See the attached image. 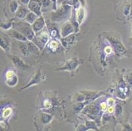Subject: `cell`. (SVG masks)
Returning <instances> with one entry per match:
<instances>
[{"mask_svg":"<svg viewBox=\"0 0 132 131\" xmlns=\"http://www.w3.org/2000/svg\"><path fill=\"white\" fill-rule=\"evenodd\" d=\"M29 9H26L24 7H22V6H20L18 9V11L16 13V15L19 19H24L26 18V15L28 14V13H29Z\"/></svg>","mask_w":132,"mask_h":131,"instance_id":"d6986e66","label":"cell"},{"mask_svg":"<svg viewBox=\"0 0 132 131\" xmlns=\"http://www.w3.org/2000/svg\"><path fill=\"white\" fill-rule=\"evenodd\" d=\"M15 19H12L10 21H8L5 23H2L1 24V28L3 29V30H9L10 29H11V27L13 26V20Z\"/></svg>","mask_w":132,"mask_h":131,"instance_id":"cb8c5ba5","label":"cell"},{"mask_svg":"<svg viewBox=\"0 0 132 131\" xmlns=\"http://www.w3.org/2000/svg\"><path fill=\"white\" fill-rule=\"evenodd\" d=\"M76 38V33L70 35V36L66 37V38H62L60 39V42L62 44V45L64 47V48L68 49L70 46L73 45L74 43Z\"/></svg>","mask_w":132,"mask_h":131,"instance_id":"2e32d148","label":"cell"},{"mask_svg":"<svg viewBox=\"0 0 132 131\" xmlns=\"http://www.w3.org/2000/svg\"><path fill=\"white\" fill-rule=\"evenodd\" d=\"M47 26L48 28V33L51 38L57 39V40H60L61 39V38H60L61 32H59V30L55 22H48L47 24Z\"/></svg>","mask_w":132,"mask_h":131,"instance_id":"8fae6325","label":"cell"},{"mask_svg":"<svg viewBox=\"0 0 132 131\" xmlns=\"http://www.w3.org/2000/svg\"><path fill=\"white\" fill-rule=\"evenodd\" d=\"M130 15L132 16V4L131 5V11H130Z\"/></svg>","mask_w":132,"mask_h":131,"instance_id":"74e56055","label":"cell"},{"mask_svg":"<svg viewBox=\"0 0 132 131\" xmlns=\"http://www.w3.org/2000/svg\"><path fill=\"white\" fill-rule=\"evenodd\" d=\"M20 2H21V3H22V5H26L29 4L30 0H20Z\"/></svg>","mask_w":132,"mask_h":131,"instance_id":"8d00e7d4","label":"cell"},{"mask_svg":"<svg viewBox=\"0 0 132 131\" xmlns=\"http://www.w3.org/2000/svg\"><path fill=\"white\" fill-rule=\"evenodd\" d=\"M50 34L47 32L42 30L39 33H36L34 38L32 40L40 50H42L50 41Z\"/></svg>","mask_w":132,"mask_h":131,"instance_id":"277c9868","label":"cell"},{"mask_svg":"<svg viewBox=\"0 0 132 131\" xmlns=\"http://www.w3.org/2000/svg\"><path fill=\"white\" fill-rule=\"evenodd\" d=\"M19 4H18L17 2L15 1V0H13L11 1L9 4V9H10L11 12L12 13H16V11L19 9Z\"/></svg>","mask_w":132,"mask_h":131,"instance_id":"603a6c76","label":"cell"},{"mask_svg":"<svg viewBox=\"0 0 132 131\" xmlns=\"http://www.w3.org/2000/svg\"><path fill=\"white\" fill-rule=\"evenodd\" d=\"M130 43H131V45H132V38L130 39Z\"/></svg>","mask_w":132,"mask_h":131,"instance_id":"f35d334b","label":"cell"},{"mask_svg":"<svg viewBox=\"0 0 132 131\" xmlns=\"http://www.w3.org/2000/svg\"><path fill=\"white\" fill-rule=\"evenodd\" d=\"M127 82L129 86H132V75H129L127 77Z\"/></svg>","mask_w":132,"mask_h":131,"instance_id":"d6a6232c","label":"cell"},{"mask_svg":"<svg viewBox=\"0 0 132 131\" xmlns=\"http://www.w3.org/2000/svg\"><path fill=\"white\" fill-rule=\"evenodd\" d=\"M38 17H39V16H38L37 14H36L35 13L30 11L29 13H28L26 18L24 19V21H26V22H28V23L32 25L34 24V22L37 20V19H38Z\"/></svg>","mask_w":132,"mask_h":131,"instance_id":"7402d4cb","label":"cell"},{"mask_svg":"<svg viewBox=\"0 0 132 131\" xmlns=\"http://www.w3.org/2000/svg\"><path fill=\"white\" fill-rule=\"evenodd\" d=\"M86 126L88 128V129H93L95 130H97V128L94 122H92V121H86Z\"/></svg>","mask_w":132,"mask_h":131,"instance_id":"484cf974","label":"cell"},{"mask_svg":"<svg viewBox=\"0 0 132 131\" xmlns=\"http://www.w3.org/2000/svg\"><path fill=\"white\" fill-rule=\"evenodd\" d=\"M51 2H53V10L56 11L57 10V0H51Z\"/></svg>","mask_w":132,"mask_h":131,"instance_id":"d590c367","label":"cell"},{"mask_svg":"<svg viewBox=\"0 0 132 131\" xmlns=\"http://www.w3.org/2000/svg\"><path fill=\"white\" fill-rule=\"evenodd\" d=\"M131 11V5L128 4L125 6L123 10V13L125 16H128L129 14H130Z\"/></svg>","mask_w":132,"mask_h":131,"instance_id":"4316f807","label":"cell"},{"mask_svg":"<svg viewBox=\"0 0 132 131\" xmlns=\"http://www.w3.org/2000/svg\"><path fill=\"white\" fill-rule=\"evenodd\" d=\"M42 12L49 11L51 9L53 10V4L51 0H42Z\"/></svg>","mask_w":132,"mask_h":131,"instance_id":"ffe728a7","label":"cell"},{"mask_svg":"<svg viewBox=\"0 0 132 131\" xmlns=\"http://www.w3.org/2000/svg\"><path fill=\"white\" fill-rule=\"evenodd\" d=\"M47 46V49L51 53H61L64 49L61 42H59V40L55 39L50 40Z\"/></svg>","mask_w":132,"mask_h":131,"instance_id":"30bf717a","label":"cell"},{"mask_svg":"<svg viewBox=\"0 0 132 131\" xmlns=\"http://www.w3.org/2000/svg\"><path fill=\"white\" fill-rule=\"evenodd\" d=\"M101 110H103V111H105V110H106V109H108L107 104H106V102H102L101 104Z\"/></svg>","mask_w":132,"mask_h":131,"instance_id":"1f68e13d","label":"cell"},{"mask_svg":"<svg viewBox=\"0 0 132 131\" xmlns=\"http://www.w3.org/2000/svg\"><path fill=\"white\" fill-rule=\"evenodd\" d=\"M74 33H76L75 28L71 22H67L63 24L61 28V36L62 38H66Z\"/></svg>","mask_w":132,"mask_h":131,"instance_id":"7c38bea8","label":"cell"},{"mask_svg":"<svg viewBox=\"0 0 132 131\" xmlns=\"http://www.w3.org/2000/svg\"><path fill=\"white\" fill-rule=\"evenodd\" d=\"M76 17L79 24H81L86 17V10L84 7H80L76 11Z\"/></svg>","mask_w":132,"mask_h":131,"instance_id":"ac0fdd59","label":"cell"},{"mask_svg":"<svg viewBox=\"0 0 132 131\" xmlns=\"http://www.w3.org/2000/svg\"><path fill=\"white\" fill-rule=\"evenodd\" d=\"M107 110H108V112L111 113H113V111H114V108L113 106H110L108 108Z\"/></svg>","mask_w":132,"mask_h":131,"instance_id":"e575fe53","label":"cell"},{"mask_svg":"<svg viewBox=\"0 0 132 131\" xmlns=\"http://www.w3.org/2000/svg\"><path fill=\"white\" fill-rule=\"evenodd\" d=\"M28 9L38 16H41L42 14V0H30L29 4L28 5Z\"/></svg>","mask_w":132,"mask_h":131,"instance_id":"52a82bcc","label":"cell"},{"mask_svg":"<svg viewBox=\"0 0 132 131\" xmlns=\"http://www.w3.org/2000/svg\"><path fill=\"white\" fill-rule=\"evenodd\" d=\"M88 129V128L87 127V126H85V125H80V127H78V128L77 131H87Z\"/></svg>","mask_w":132,"mask_h":131,"instance_id":"4dcf8cb0","label":"cell"},{"mask_svg":"<svg viewBox=\"0 0 132 131\" xmlns=\"http://www.w3.org/2000/svg\"><path fill=\"white\" fill-rule=\"evenodd\" d=\"M105 38L109 41V44L113 49L114 52L118 56L123 55L126 53L127 50L120 39L118 38L116 36L111 34H105Z\"/></svg>","mask_w":132,"mask_h":131,"instance_id":"3957f363","label":"cell"},{"mask_svg":"<svg viewBox=\"0 0 132 131\" xmlns=\"http://www.w3.org/2000/svg\"><path fill=\"white\" fill-rule=\"evenodd\" d=\"M52 119V116L50 115H48L46 113H43L42 116V122L44 123H50V121Z\"/></svg>","mask_w":132,"mask_h":131,"instance_id":"d4e9b609","label":"cell"},{"mask_svg":"<svg viewBox=\"0 0 132 131\" xmlns=\"http://www.w3.org/2000/svg\"><path fill=\"white\" fill-rule=\"evenodd\" d=\"M11 60L13 63L15 64V66L17 68L20 69H25L26 68H28V66L26 64H25V62L22 60L21 58H20L19 57L16 56H11Z\"/></svg>","mask_w":132,"mask_h":131,"instance_id":"e0dca14e","label":"cell"},{"mask_svg":"<svg viewBox=\"0 0 132 131\" xmlns=\"http://www.w3.org/2000/svg\"><path fill=\"white\" fill-rule=\"evenodd\" d=\"M129 92V88L126 81L121 78L119 80L118 85V97L121 99H125L126 98Z\"/></svg>","mask_w":132,"mask_h":131,"instance_id":"ba28073f","label":"cell"},{"mask_svg":"<svg viewBox=\"0 0 132 131\" xmlns=\"http://www.w3.org/2000/svg\"><path fill=\"white\" fill-rule=\"evenodd\" d=\"M19 48L20 51L23 55V56H27L30 55L29 49H28V41L26 42H19Z\"/></svg>","mask_w":132,"mask_h":131,"instance_id":"44dd1931","label":"cell"},{"mask_svg":"<svg viewBox=\"0 0 132 131\" xmlns=\"http://www.w3.org/2000/svg\"><path fill=\"white\" fill-rule=\"evenodd\" d=\"M0 47L5 52H9L11 50V43L9 37L5 33H1V43Z\"/></svg>","mask_w":132,"mask_h":131,"instance_id":"9a60e30c","label":"cell"},{"mask_svg":"<svg viewBox=\"0 0 132 131\" xmlns=\"http://www.w3.org/2000/svg\"><path fill=\"white\" fill-rule=\"evenodd\" d=\"M72 7L70 5L64 4L59 9L51 13V20L53 22H61L70 18Z\"/></svg>","mask_w":132,"mask_h":131,"instance_id":"6da1fadb","label":"cell"},{"mask_svg":"<svg viewBox=\"0 0 132 131\" xmlns=\"http://www.w3.org/2000/svg\"><path fill=\"white\" fill-rule=\"evenodd\" d=\"M11 112H12V110L11 108H7L5 109V110L3 111V117H4V118H6V117H9V115L11 114Z\"/></svg>","mask_w":132,"mask_h":131,"instance_id":"83f0119b","label":"cell"},{"mask_svg":"<svg viewBox=\"0 0 132 131\" xmlns=\"http://www.w3.org/2000/svg\"><path fill=\"white\" fill-rule=\"evenodd\" d=\"M122 112V108L120 105H117L116 106V115H120Z\"/></svg>","mask_w":132,"mask_h":131,"instance_id":"f546056e","label":"cell"},{"mask_svg":"<svg viewBox=\"0 0 132 131\" xmlns=\"http://www.w3.org/2000/svg\"><path fill=\"white\" fill-rule=\"evenodd\" d=\"M45 21L44 18L42 16H39L37 19V20L34 22L33 24L32 25V29L35 33H39V32L42 31L45 26Z\"/></svg>","mask_w":132,"mask_h":131,"instance_id":"4fadbf2b","label":"cell"},{"mask_svg":"<svg viewBox=\"0 0 132 131\" xmlns=\"http://www.w3.org/2000/svg\"><path fill=\"white\" fill-rule=\"evenodd\" d=\"M107 102L109 103V104H110V106H112L114 104L115 101H114V100L113 99V98H109V99L107 100Z\"/></svg>","mask_w":132,"mask_h":131,"instance_id":"836d02e7","label":"cell"},{"mask_svg":"<svg viewBox=\"0 0 132 131\" xmlns=\"http://www.w3.org/2000/svg\"><path fill=\"white\" fill-rule=\"evenodd\" d=\"M13 28L25 36L28 41H32L36 33L32 29V25L26 21H18L13 22Z\"/></svg>","mask_w":132,"mask_h":131,"instance_id":"7a4b0ae2","label":"cell"},{"mask_svg":"<svg viewBox=\"0 0 132 131\" xmlns=\"http://www.w3.org/2000/svg\"><path fill=\"white\" fill-rule=\"evenodd\" d=\"M44 80H45V75H43V74H42V72H41L40 70L38 71V72L32 76V77L31 78V79L30 80L29 83H28L24 87L21 89V90H24L26 88L30 87L32 85H38V84L40 83L41 82H42Z\"/></svg>","mask_w":132,"mask_h":131,"instance_id":"9c48e42d","label":"cell"},{"mask_svg":"<svg viewBox=\"0 0 132 131\" xmlns=\"http://www.w3.org/2000/svg\"><path fill=\"white\" fill-rule=\"evenodd\" d=\"M5 83L7 86H10V87H13L17 85L19 79H18L17 75L14 69H10L7 71L5 73Z\"/></svg>","mask_w":132,"mask_h":131,"instance_id":"8992f818","label":"cell"},{"mask_svg":"<svg viewBox=\"0 0 132 131\" xmlns=\"http://www.w3.org/2000/svg\"><path fill=\"white\" fill-rule=\"evenodd\" d=\"M7 32L8 36H10L11 38L19 41V42H26L28 41L26 36H24L22 33L18 32L17 30H15V29H10V30L7 31Z\"/></svg>","mask_w":132,"mask_h":131,"instance_id":"5bb4252c","label":"cell"},{"mask_svg":"<svg viewBox=\"0 0 132 131\" xmlns=\"http://www.w3.org/2000/svg\"><path fill=\"white\" fill-rule=\"evenodd\" d=\"M44 106L45 108H50L52 106V102L49 99H45L44 102Z\"/></svg>","mask_w":132,"mask_h":131,"instance_id":"f1b7e54d","label":"cell"},{"mask_svg":"<svg viewBox=\"0 0 132 131\" xmlns=\"http://www.w3.org/2000/svg\"><path fill=\"white\" fill-rule=\"evenodd\" d=\"M81 63H82V61L78 59V58L77 56H74L70 59L66 61L64 66L58 68L57 70L74 72Z\"/></svg>","mask_w":132,"mask_h":131,"instance_id":"5b68a950","label":"cell"}]
</instances>
